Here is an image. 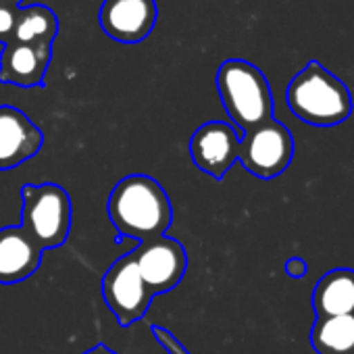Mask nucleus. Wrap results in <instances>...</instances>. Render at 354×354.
<instances>
[{
  "mask_svg": "<svg viewBox=\"0 0 354 354\" xmlns=\"http://www.w3.org/2000/svg\"><path fill=\"white\" fill-rule=\"evenodd\" d=\"M129 254L133 257L136 267L150 288L152 296L173 290L182 281L188 269L186 248L169 236H158L154 240L142 242Z\"/></svg>",
  "mask_w": 354,
  "mask_h": 354,
  "instance_id": "0eeeda50",
  "label": "nucleus"
},
{
  "mask_svg": "<svg viewBox=\"0 0 354 354\" xmlns=\"http://www.w3.org/2000/svg\"><path fill=\"white\" fill-rule=\"evenodd\" d=\"M294 136L277 119H269L242 133L238 160L259 180H273L281 175L294 158Z\"/></svg>",
  "mask_w": 354,
  "mask_h": 354,
  "instance_id": "39448f33",
  "label": "nucleus"
},
{
  "mask_svg": "<svg viewBox=\"0 0 354 354\" xmlns=\"http://www.w3.org/2000/svg\"><path fill=\"white\" fill-rule=\"evenodd\" d=\"M44 146L42 129L19 109L0 106V171L36 156Z\"/></svg>",
  "mask_w": 354,
  "mask_h": 354,
  "instance_id": "9d476101",
  "label": "nucleus"
},
{
  "mask_svg": "<svg viewBox=\"0 0 354 354\" xmlns=\"http://www.w3.org/2000/svg\"><path fill=\"white\" fill-rule=\"evenodd\" d=\"M57 34H59L57 15L44 5H32V7L19 9L17 21H15V32H13L11 40L53 44Z\"/></svg>",
  "mask_w": 354,
  "mask_h": 354,
  "instance_id": "2eb2a0df",
  "label": "nucleus"
},
{
  "mask_svg": "<svg viewBox=\"0 0 354 354\" xmlns=\"http://www.w3.org/2000/svg\"><path fill=\"white\" fill-rule=\"evenodd\" d=\"M102 296L121 327H129L140 321L154 298L131 254L117 259L106 269L102 277Z\"/></svg>",
  "mask_w": 354,
  "mask_h": 354,
  "instance_id": "423d86ee",
  "label": "nucleus"
},
{
  "mask_svg": "<svg viewBox=\"0 0 354 354\" xmlns=\"http://www.w3.org/2000/svg\"><path fill=\"white\" fill-rule=\"evenodd\" d=\"M84 354H119V352L111 350V348H109V346H104V344H96L94 348L86 350Z\"/></svg>",
  "mask_w": 354,
  "mask_h": 354,
  "instance_id": "6ab92c4d",
  "label": "nucleus"
},
{
  "mask_svg": "<svg viewBox=\"0 0 354 354\" xmlns=\"http://www.w3.org/2000/svg\"><path fill=\"white\" fill-rule=\"evenodd\" d=\"M109 217L119 236L148 242L165 236L173 207L165 188L150 175H127L109 194Z\"/></svg>",
  "mask_w": 354,
  "mask_h": 354,
  "instance_id": "f257e3e1",
  "label": "nucleus"
},
{
  "mask_svg": "<svg viewBox=\"0 0 354 354\" xmlns=\"http://www.w3.org/2000/svg\"><path fill=\"white\" fill-rule=\"evenodd\" d=\"M283 269H286V273H288L290 277H294V279H302V277L308 273V263H306L304 259H300V257H292V259H288V261H286Z\"/></svg>",
  "mask_w": 354,
  "mask_h": 354,
  "instance_id": "a211bd4d",
  "label": "nucleus"
},
{
  "mask_svg": "<svg viewBox=\"0 0 354 354\" xmlns=\"http://www.w3.org/2000/svg\"><path fill=\"white\" fill-rule=\"evenodd\" d=\"M317 317L354 315V269L337 267L321 275L313 290Z\"/></svg>",
  "mask_w": 354,
  "mask_h": 354,
  "instance_id": "ddd939ff",
  "label": "nucleus"
},
{
  "mask_svg": "<svg viewBox=\"0 0 354 354\" xmlns=\"http://www.w3.org/2000/svg\"><path fill=\"white\" fill-rule=\"evenodd\" d=\"M21 0H0V44H7L13 38L15 21L19 15Z\"/></svg>",
  "mask_w": 354,
  "mask_h": 354,
  "instance_id": "dca6fc26",
  "label": "nucleus"
},
{
  "mask_svg": "<svg viewBox=\"0 0 354 354\" xmlns=\"http://www.w3.org/2000/svg\"><path fill=\"white\" fill-rule=\"evenodd\" d=\"M21 227L42 248H59L71 232V196L59 184H26L21 188Z\"/></svg>",
  "mask_w": 354,
  "mask_h": 354,
  "instance_id": "20e7f679",
  "label": "nucleus"
},
{
  "mask_svg": "<svg viewBox=\"0 0 354 354\" xmlns=\"http://www.w3.org/2000/svg\"><path fill=\"white\" fill-rule=\"evenodd\" d=\"M44 250L21 225L0 230V283H19L42 265Z\"/></svg>",
  "mask_w": 354,
  "mask_h": 354,
  "instance_id": "f8f14e48",
  "label": "nucleus"
},
{
  "mask_svg": "<svg viewBox=\"0 0 354 354\" xmlns=\"http://www.w3.org/2000/svg\"><path fill=\"white\" fill-rule=\"evenodd\" d=\"M50 59L53 44L9 40L0 53V82L21 88L42 86Z\"/></svg>",
  "mask_w": 354,
  "mask_h": 354,
  "instance_id": "9b49d317",
  "label": "nucleus"
},
{
  "mask_svg": "<svg viewBox=\"0 0 354 354\" xmlns=\"http://www.w3.org/2000/svg\"><path fill=\"white\" fill-rule=\"evenodd\" d=\"M286 102L300 121L315 127H333L352 115L348 86L319 61L306 63L292 77L286 90Z\"/></svg>",
  "mask_w": 354,
  "mask_h": 354,
  "instance_id": "f03ea898",
  "label": "nucleus"
},
{
  "mask_svg": "<svg viewBox=\"0 0 354 354\" xmlns=\"http://www.w3.org/2000/svg\"><path fill=\"white\" fill-rule=\"evenodd\" d=\"M150 331H152L154 339L160 344V348H162L167 354H192V352H190L180 339H177L169 329H165V327H160V325H152Z\"/></svg>",
  "mask_w": 354,
  "mask_h": 354,
  "instance_id": "f3484780",
  "label": "nucleus"
},
{
  "mask_svg": "<svg viewBox=\"0 0 354 354\" xmlns=\"http://www.w3.org/2000/svg\"><path fill=\"white\" fill-rule=\"evenodd\" d=\"M240 140L242 133L232 123L209 121L194 131L190 140V156L203 173L223 180L238 160Z\"/></svg>",
  "mask_w": 354,
  "mask_h": 354,
  "instance_id": "6e6552de",
  "label": "nucleus"
},
{
  "mask_svg": "<svg viewBox=\"0 0 354 354\" xmlns=\"http://www.w3.org/2000/svg\"><path fill=\"white\" fill-rule=\"evenodd\" d=\"M217 92L227 117L240 133L273 119L271 86L265 73L244 59H230L219 67Z\"/></svg>",
  "mask_w": 354,
  "mask_h": 354,
  "instance_id": "7ed1b4c3",
  "label": "nucleus"
},
{
  "mask_svg": "<svg viewBox=\"0 0 354 354\" xmlns=\"http://www.w3.org/2000/svg\"><path fill=\"white\" fill-rule=\"evenodd\" d=\"M310 344L317 354H354V315L317 317Z\"/></svg>",
  "mask_w": 354,
  "mask_h": 354,
  "instance_id": "4468645a",
  "label": "nucleus"
},
{
  "mask_svg": "<svg viewBox=\"0 0 354 354\" xmlns=\"http://www.w3.org/2000/svg\"><path fill=\"white\" fill-rule=\"evenodd\" d=\"M156 17L154 0H104L98 24L109 38L121 44H138L154 30Z\"/></svg>",
  "mask_w": 354,
  "mask_h": 354,
  "instance_id": "1a4fd4ad",
  "label": "nucleus"
}]
</instances>
